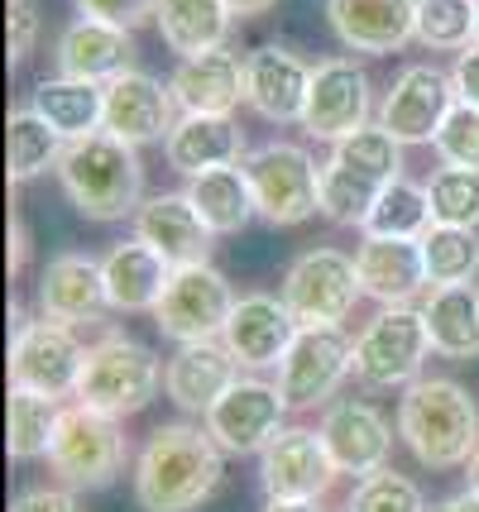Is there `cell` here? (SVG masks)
Returning <instances> with one entry per match:
<instances>
[{"label":"cell","instance_id":"cell-30","mask_svg":"<svg viewBox=\"0 0 479 512\" xmlns=\"http://www.w3.org/2000/svg\"><path fill=\"white\" fill-rule=\"evenodd\" d=\"M154 24L178 58H197L211 48H226L235 15H230L226 0H159Z\"/></svg>","mask_w":479,"mask_h":512},{"label":"cell","instance_id":"cell-9","mask_svg":"<svg viewBox=\"0 0 479 512\" xmlns=\"http://www.w3.org/2000/svg\"><path fill=\"white\" fill-rule=\"evenodd\" d=\"M82 364H87V345L77 340L68 321H20L15 326V340H10V388H34V393H48V398H68L77 393V379H82Z\"/></svg>","mask_w":479,"mask_h":512},{"label":"cell","instance_id":"cell-24","mask_svg":"<svg viewBox=\"0 0 479 512\" xmlns=\"http://www.w3.org/2000/svg\"><path fill=\"white\" fill-rule=\"evenodd\" d=\"M168 87L183 115H235V106L245 101V58H235L226 48L183 58Z\"/></svg>","mask_w":479,"mask_h":512},{"label":"cell","instance_id":"cell-41","mask_svg":"<svg viewBox=\"0 0 479 512\" xmlns=\"http://www.w3.org/2000/svg\"><path fill=\"white\" fill-rule=\"evenodd\" d=\"M350 512H427V498L398 469H374L350 493Z\"/></svg>","mask_w":479,"mask_h":512},{"label":"cell","instance_id":"cell-44","mask_svg":"<svg viewBox=\"0 0 479 512\" xmlns=\"http://www.w3.org/2000/svg\"><path fill=\"white\" fill-rule=\"evenodd\" d=\"M39 44V10L29 0H10V67H20Z\"/></svg>","mask_w":479,"mask_h":512},{"label":"cell","instance_id":"cell-46","mask_svg":"<svg viewBox=\"0 0 479 512\" xmlns=\"http://www.w3.org/2000/svg\"><path fill=\"white\" fill-rule=\"evenodd\" d=\"M451 82H456V101H470V106H479V39L470 48H460V53H456Z\"/></svg>","mask_w":479,"mask_h":512},{"label":"cell","instance_id":"cell-21","mask_svg":"<svg viewBox=\"0 0 479 512\" xmlns=\"http://www.w3.org/2000/svg\"><path fill=\"white\" fill-rule=\"evenodd\" d=\"M317 431L341 474H360L365 479L374 469H384L388 455H393V431H388V422L369 402H355V398L331 402Z\"/></svg>","mask_w":479,"mask_h":512},{"label":"cell","instance_id":"cell-29","mask_svg":"<svg viewBox=\"0 0 479 512\" xmlns=\"http://www.w3.org/2000/svg\"><path fill=\"white\" fill-rule=\"evenodd\" d=\"M29 106L44 115L63 139H87V134L106 130V87L101 82H82V77H44L29 91Z\"/></svg>","mask_w":479,"mask_h":512},{"label":"cell","instance_id":"cell-6","mask_svg":"<svg viewBox=\"0 0 479 512\" xmlns=\"http://www.w3.org/2000/svg\"><path fill=\"white\" fill-rule=\"evenodd\" d=\"M245 178L254 187V206L269 225H302L321 216V168L302 144H259L245 154Z\"/></svg>","mask_w":479,"mask_h":512},{"label":"cell","instance_id":"cell-49","mask_svg":"<svg viewBox=\"0 0 479 512\" xmlns=\"http://www.w3.org/2000/svg\"><path fill=\"white\" fill-rule=\"evenodd\" d=\"M259 512H317V498H264Z\"/></svg>","mask_w":479,"mask_h":512},{"label":"cell","instance_id":"cell-50","mask_svg":"<svg viewBox=\"0 0 479 512\" xmlns=\"http://www.w3.org/2000/svg\"><path fill=\"white\" fill-rule=\"evenodd\" d=\"M230 15H240V20H250V15H264V10H274L278 0H226Z\"/></svg>","mask_w":479,"mask_h":512},{"label":"cell","instance_id":"cell-18","mask_svg":"<svg viewBox=\"0 0 479 512\" xmlns=\"http://www.w3.org/2000/svg\"><path fill=\"white\" fill-rule=\"evenodd\" d=\"M297 331L302 326H297V316L288 312L283 297L250 292V297H235L221 340H226L230 355L240 359V369H278V359L288 355Z\"/></svg>","mask_w":479,"mask_h":512},{"label":"cell","instance_id":"cell-37","mask_svg":"<svg viewBox=\"0 0 479 512\" xmlns=\"http://www.w3.org/2000/svg\"><path fill=\"white\" fill-rule=\"evenodd\" d=\"M379 192H384V182H374L369 173L350 168L341 158L321 163V216L331 225H365Z\"/></svg>","mask_w":479,"mask_h":512},{"label":"cell","instance_id":"cell-26","mask_svg":"<svg viewBox=\"0 0 479 512\" xmlns=\"http://www.w3.org/2000/svg\"><path fill=\"white\" fill-rule=\"evenodd\" d=\"M106 307H111V297H106V273L96 259L87 254L48 259L44 278H39V316L82 326V321H96Z\"/></svg>","mask_w":479,"mask_h":512},{"label":"cell","instance_id":"cell-17","mask_svg":"<svg viewBox=\"0 0 479 512\" xmlns=\"http://www.w3.org/2000/svg\"><path fill=\"white\" fill-rule=\"evenodd\" d=\"M307 91H312V67L297 53L278 44L245 53V106L269 125H302Z\"/></svg>","mask_w":479,"mask_h":512},{"label":"cell","instance_id":"cell-3","mask_svg":"<svg viewBox=\"0 0 479 512\" xmlns=\"http://www.w3.org/2000/svg\"><path fill=\"white\" fill-rule=\"evenodd\" d=\"M398 436L427 469H465L479 450V407L456 379H412L398 402Z\"/></svg>","mask_w":479,"mask_h":512},{"label":"cell","instance_id":"cell-15","mask_svg":"<svg viewBox=\"0 0 479 512\" xmlns=\"http://www.w3.org/2000/svg\"><path fill=\"white\" fill-rule=\"evenodd\" d=\"M369 125V77L355 58H326L312 67V91H307V111H302V130L312 139L336 144L345 134Z\"/></svg>","mask_w":479,"mask_h":512},{"label":"cell","instance_id":"cell-39","mask_svg":"<svg viewBox=\"0 0 479 512\" xmlns=\"http://www.w3.org/2000/svg\"><path fill=\"white\" fill-rule=\"evenodd\" d=\"M417 44L460 53L475 44V0H417Z\"/></svg>","mask_w":479,"mask_h":512},{"label":"cell","instance_id":"cell-5","mask_svg":"<svg viewBox=\"0 0 479 512\" xmlns=\"http://www.w3.org/2000/svg\"><path fill=\"white\" fill-rule=\"evenodd\" d=\"M48 465L77 493L111 489L115 474L125 469V431H120V417L96 412L87 402L63 407L58 436H53V450H48Z\"/></svg>","mask_w":479,"mask_h":512},{"label":"cell","instance_id":"cell-47","mask_svg":"<svg viewBox=\"0 0 479 512\" xmlns=\"http://www.w3.org/2000/svg\"><path fill=\"white\" fill-rule=\"evenodd\" d=\"M24 259H29V235H24L20 216H10V273H20Z\"/></svg>","mask_w":479,"mask_h":512},{"label":"cell","instance_id":"cell-36","mask_svg":"<svg viewBox=\"0 0 479 512\" xmlns=\"http://www.w3.org/2000/svg\"><path fill=\"white\" fill-rule=\"evenodd\" d=\"M427 283L432 288H460L479 278V235L470 225H432L422 235Z\"/></svg>","mask_w":479,"mask_h":512},{"label":"cell","instance_id":"cell-1","mask_svg":"<svg viewBox=\"0 0 479 512\" xmlns=\"http://www.w3.org/2000/svg\"><path fill=\"white\" fill-rule=\"evenodd\" d=\"M226 450L206 426H154L135 460V503L144 512H197L221 489Z\"/></svg>","mask_w":479,"mask_h":512},{"label":"cell","instance_id":"cell-13","mask_svg":"<svg viewBox=\"0 0 479 512\" xmlns=\"http://www.w3.org/2000/svg\"><path fill=\"white\" fill-rule=\"evenodd\" d=\"M336 460L312 426H283L269 446L259 450V484L264 498H321L336 484Z\"/></svg>","mask_w":479,"mask_h":512},{"label":"cell","instance_id":"cell-52","mask_svg":"<svg viewBox=\"0 0 479 512\" xmlns=\"http://www.w3.org/2000/svg\"><path fill=\"white\" fill-rule=\"evenodd\" d=\"M475 39H479V0H475Z\"/></svg>","mask_w":479,"mask_h":512},{"label":"cell","instance_id":"cell-34","mask_svg":"<svg viewBox=\"0 0 479 512\" xmlns=\"http://www.w3.org/2000/svg\"><path fill=\"white\" fill-rule=\"evenodd\" d=\"M68 149V139L48 125L34 106H20L5 120V163H10V182H34L48 168H58V158Z\"/></svg>","mask_w":479,"mask_h":512},{"label":"cell","instance_id":"cell-33","mask_svg":"<svg viewBox=\"0 0 479 512\" xmlns=\"http://www.w3.org/2000/svg\"><path fill=\"white\" fill-rule=\"evenodd\" d=\"M58 417L63 407L48 393H34V388H10V402H5V450L10 460H48L53 450V436H58Z\"/></svg>","mask_w":479,"mask_h":512},{"label":"cell","instance_id":"cell-43","mask_svg":"<svg viewBox=\"0 0 479 512\" xmlns=\"http://www.w3.org/2000/svg\"><path fill=\"white\" fill-rule=\"evenodd\" d=\"M77 10L92 15V20H106V24H115V29H130V34H135L139 24L154 20L159 0H77Z\"/></svg>","mask_w":479,"mask_h":512},{"label":"cell","instance_id":"cell-38","mask_svg":"<svg viewBox=\"0 0 479 512\" xmlns=\"http://www.w3.org/2000/svg\"><path fill=\"white\" fill-rule=\"evenodd\" d=\"M331 158H341L350 168L369 173L374 182L403 178V144H398L384 125H360L355 134L336 139V144H331Z\"/></svg>","mask_w":479,"mask_h":512},{"label":"cell","instance_id":"cell-10","mask_svg":"<svg viewBox=\"0 0 479 512\" xmlns=\"http://www.w3.org/2000/svg\"><path fill=\"white\" fill-rule=\"evenodd\" d=\"M235 307L230 278L211 264H183L173 268L168 288H163L159 307H154V326L163 340L187 345V340H221Z\"/></svg>","mask_w":479,"mask_h":512},{"label":"cell","instance_id":"cell-23","mask_svg":"<svg viewBox=\"0 0 479 512\" xmlns=\"http://www.w3.org/2000/svg\"><path fill=\"white\" fill-rule=\"evenodd\" d=\"M355 268H360V288H365V297L384 302V307H408L412 297L427 288L422 240L365 235L360 249H355Z\"/></svg>","mask_w":479,"mask_h":512},{"label":"cell","instance_id":"cell-2","mask_svg":"<svg viewBox=\"0 0 479 512\" xmlns=\"http://www.w3.org/2000/svg\"><path fill=\"white\" fill-rule=\"evenodd\" d=\"M58 182H63L68 201L77 206V216L101 225L135 216L139 201H144L139 149L111 130H96L87 139H68V149L58 158Z\"/></svg>","mask_w":479,"mask_h":512},{"label":"cell","instance_id":"cell-51","mask_svg":"<svg viewBox=\"0 0 479 512\" xmlns=\"http://www.w3.org/2000/svg\"><path fill=\"white\" fill-rule=\"evenodd\" d=\"M465 479H470V489L479 493V450L470 455V465H465Z\"/></svg>","mask_w":479,"mask_h":512},{"label":"cell","instance_id":"cell-20","mask_svg":"<svg viewBox=\"0 0 479 512\" xmlns=\"http://www.w3.org/2000/svg\"><path fill=\"white\" fill-rule=\"evenodd\" d=\"M135 235L144 245H154L173 268L183 264H206L211 254V225L197 216V206L187 192H159V197L139 201V211L130 216Z\"/></svg>","mask_w":479,"mask_h":512},{"label":"cell","instance_id":"cell-12","mask_svg":"<svg viewBox=\"0 0 479 512\" xmlns=\"http://www.w3.org/2000/svg\"><path fill=\"white\" fill-rule=\"evenodd\" d=\"M283 412H288V398L278 393V383L235 379L206 412V431L226 455H259L283 431Z\"/></svg>","mask_w":479,"mask_h":512},{"label":"cell","instance_id":"cell-4","mask_svg":"<svg viewBox=\"0 0 479 512\" xmlns=\"http://www.w3.org/2000/svg\"><path fill=\"white\" fill-rule=\"evenodd\" d=\"M163 388V364L149 345H139L135 335H101L96 345H87V364L72 398L111 412V417H135L149 402L159 398Z\"/></svg>","mask_w":479,"mask_h":512},{"label":"cell","instance_id":"cell-14","mask_svg":"<svg viewBox=\"0 0 479 512\" xmlns=\"http://www.w3.org/2000/svg\"><path fill=\"white\" fill-rule=\"evenodd\" d=\"M451 106H456V82L432 63H412L388 87L384 106H379V125L398 144H432Z\"/></svg>","mask_w":479,"mask_h":512},{"label":"cell","instance_id":"cell-16","mask_svg":"<svg viewBox=\"0 0 479 512\" xmlns=\"http://www.w3.org/2000/svg\"><path fill=\"white\" fill-rule=\"evenodd\" d=\"M178 101H173V87H163L159 77H149V72H120L106 82V130L120 134L125 144H163L173 125H178Z\"/></svg>","mask_w":479,"mask_h":512},{"label":"cell","instance_id":"cell-27","mask_svg":"<svg viewBox=\"0 0 479 512\" xmlns=\"http://www.w3.org/2000/svg\"><path fill=\"white\" fill-rule=\"evenodd\" d=\"M135 63V39H130V29H115L106 20H92V15H82L77 24L63 29V39H58V72L63 77H82V82H111L120 72H130Z\"/></svg>","mask_w":479,"mask_h":512},{"label":"cell","instance_id":"cell-48","mask_svg":"<svg viewBox=\"0 0 479 512\" xmlns=\"http://www.w3.org/2000/svg\"><path fill=\"white\" fill-rule=\"evenodd\" d=\"M432 512H479V493L465 489V493H451V498H441Z\"/></svg>","mask_w":479,"mask_h":512},{"label":"cell","instance_id":"cell-11","mask_svg":"<svg viewBox=\"0 0 479 512\" xmlns=\"http://www.w3.org/2000/svg\"><path fill=\"white\" fill-rule=\"evenodd\" d=\"M355 374V340L341 326H302L278 359V393L288 407H317Z\"/></svg>","mask_w":479,"mask_h":512},{"label":"cell","instance_id":"cell-42","mask_svg":"<svg viewBox=\"0 0 479 512\" xmlns=\"http://www.w3.org/2000/svg\"><path fill=\"white\" fill-rule=\"evenodd\" d=\"M432 149L441 154V163H456V168H479V106L456 101L451 115L441 120Z\"/></svg>","mask_w":479,"mask_h":512},{"label":"cell","instance_id":"cell-7","mask_svg":"<svg viewBox=\"0 0 479 512\" xmlns=\"http://www.w3.org/2000/svg\"><path fill=\"white\" fill-rule=\"evenodd\" d=\"M432 355L427 316L412 307H384L355 335V379L369 388H408L422 379V359Z\"/></svg>","mask_w":479,"mask_h":512},{"label":"cell","instance_id":"cell-25","mask_svg":"<svg viewBox=\"0 0 479 512\" xmlns=\"http://www.w3.org/2000/svg\"><path fill=\"white\" fill-rule=\"evenodd\" d=\"M245 130L235 125V115H178L173 134L163 139V158L173 173L197 178L206 168H230L245 163Z\"/></svg>","mask_w":479,"mask_h":512},{"label":"cell","instance_id":"cell-40","mask_svg":"<svg viewBox=\"0 0 479 512\" xmlns=\"http://www.w3.org/2000/svg\"><path fill=\"white\" fill-rule=\"evenodd\" d=\"M427 201H432L436 225H479V168H456L446 163L441 173L427 182Z\"/></svg>","mask_w":479,"mask_h":512},{"label":"cell","instance_id":"cell-19","mask_svg":"<svg viewBox=\"0 0 479 512\" xmlns=\"http://www.w3.org/2000/svg\"><path fill=\"white\" fill-rule=\"evenodd\" d=\"M240 379V359L226 350V340H187L178 355L163 364V393L173 407L206 417L216 398Z\"/></svg>","mask_w":479,"mask_h":512},{"label":"cell","instance_id":"cell-22","mask_svg":"<svg viewBox=\"0 0 479 512\" xmlns=\"http://www.w3.org/2000/svg\"><path fill=\"white\" fill-rule=\"evenodd\" d=\"M326 20L350 53H398L417 39V0H326Z\"/></svg>","mask_w":479,"mask_h":512},{"label":"cell","instance_id":"cell-28","mask_svg":"<svg viewBox=\"0 0 479 512\" xmlns=\"http://www.w3.org/2000/svg\"><path fill=\"white\" fill-rule=\"evenodd\" d=\"M101 273H106L111 312H154L163 288H168V278H173V264L135 235V240H120L101 259Z\"/></svg>","mask_w":479,"mask_h":512},{"label":"cell","instance_id":"cell-8","mask_svg":"<svg viewBox=\"0 0 479 512\" xmlns=\"http://www.w3.org/2000/svg\"><path fill=\"white\" fill-rule=\"evenodd\" d=\"M288 312L297 326H341L355 312V302L365 297L360 288V268L341 249H307L297 254L293 268L283 273V292Z\"/></svg>","mask_w":479,"mask_h":512},{"label":"cell","instance_id":"cell-35","mask_svg":"<svg viewBox=\"0 0 479 512\" xmlns=\"http://www.w3.org/2000/svg\"><path fill=\"white\" fill-rule=\"evenodd\" d=\"M432 201H427V187H417L408 178L384 182V192L374 201V211L365 216V235H398V240H422L432 230Z\"/></svg>","mask_w":479,"mask_h":512},{"label":"cell","instance_id":"cell-32","mask_svg":"<svg viewBox=\"0 0 479 512\" xmlns=\"http://www.w3.org/2000/svg\"><path fill=\"white\" fill-rule=\"evenodd\" d=\"M427 316V335L432 350L446 359H475L479 355V288L460 283V288H432L422 302Z\"/></svg>","mask_w":479,"mask_h":512},{"label":"cell","instance_id":"cell-45","mask_svg":"<svg viewBox=\"0 0 479 512\" xmlns=\"http://www.w3.org/2000/svg\"><path fill=\"white\" fill-rule=\"evenodd\" d=\"M10 512H82V503H77V489H24L15 503H10Z\"/></svg>","mask_w":479,"mask_h":512},{"label":"cell","instance_id":"cell-31","mask_svg":"<svg viewBox=\"0 0 479 512\" xmlns=\"http://www.w3.org/2000/svg\"><path fill=\"white\" fill-rule=\"evenodd\" d=\"M187 197H192L197 216H202L216 235H235V230L250 225V216H259L254 187H250V178H245L240 163H230V168H206L197 178H187Z\"/></svg>","mask_w":479,"mask_h":512}]
</instances>
